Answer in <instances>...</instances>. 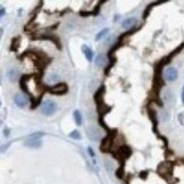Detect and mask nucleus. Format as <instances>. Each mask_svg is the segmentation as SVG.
Here are the masks:
<instances>
[{"mask_svg": "<svg viewBox=\"0 0 184 184\" xmlns=\"http://www.w3.org/2000/svg\"><path fill=\"white\" fill-rule=\"evenodd\" d=\"M87 135L92 141H99L101 138V131L97 126H89L87 127Z\"/></svg>", "mask_w": 184, "mask_h": 184, "instance_id": "obj_2", "label": "nucleus"}, {"mask_svg": "<svg viewBox=\"0 0 184 184\" xmlns=\"http://www.w3.org/2000/svg\"><path fill=\"white\" fill-rule=\"evenodd\" d=\"M42 144V141H41L40 138H27L25 142H24V146L25 147H29V148H32V149H38L41 147Z\"/></svg>", "mask_w": 184, "mask_h": 184, "instance_id": "obj_4", "label": "nucleus"}, {"mask_svg": "<svg viewBox=\"0 0 184 184\" xmlns=\"http://www.w3.org/2000/svg\"><path fill=\"white\" fill-rule=\"evenodd\" d=\"M4 15H5V9H4V8H1V15H0V16L2 17Z\"/></svg>", "mask_w": 184, "mask_h": 184, "instance_id": "obj_21", "label": "nucleus"}, {"mask_svg": "<svg viewBox=\"0 0 184 184\" xmlns=\"http://www.w3.org/2000/svg\"><path fill=\"white\" fill-rule=\"evenodd\" d=\"M57 105L55 101L52 100H46V101L42 102V106H41V112H43L47 116H50L54 112H56Z\"/></svg>", "mask_w": 184, "mask_h": 184, "instance_id": "obj_1", "label": "nucleus"}, {"mask_svg": "<svg viewBox=\"0 0 184 184\" xmlns=\"http://www.w3.org/2000/svg\"><path fill=\"white\" fill-rule=\"evenodd\" d=\"M9 132H10L9 128H5V130H4V134H5V136H9Z\"/></svg>", "mask_w": 184, "mask_h": 184, "instance_id": "obj_19", "label": "nucleus"}, {"mask_svg": "<svg viewBox=\"0 0 184 184\" xmlns=\"http://www.w3.org/2000/svg\"><path fill=\"white\" fill-rule=\"evenodd\" d=\"M105 63H106L105 56H103V55H98L97 58H96V65H97L98 67H102L105 65Z\"/></svg>", "mask_w": 184, "mask_h": 184, "instance_id": "obj_12", "label": "nucleus"}, {"mask_svg": "<svg viewBox=\"0 0 184 184\" xmlns=\"http://www.w3.org/2000/svg\"><path fill=\"white\" fill-rule=\"evenodd\" d=\"M108 31H109L108 29H103V30L100 31V32H99V33L97 34V36H96V40H100L102 36H105L106 34H107Z\"/></svg>", "mask_w": 184, "mask_h": 184, "instance_id": "obj_15", "label": "nucleus"}, {"mask_svg": "<svg viewBox=\"0 0 184 184\" xmlns=\"http://www.w3.org/2000/svg\"><path fill=\"white\" fill-rule=\"evenodd\" d=\"M20 76V72L16 68H10L9 71L7 72V77L9 78L10 82H15L17 81V78Z\"/></svg>", "mask_w": 184, "mask_h": 184, "instance_id": "obj_9", "label": "nucleus"}, {"mask_svg": "<svg viewBox=\"0 0 184 184\" xmlns=\"http://www.w3.org/2000/svg\"><path fill=\"white\" fill-rule=\"evenodd\" d=\"M69 138L74 139V140H80L81 139V134H80V132L78 131H73L72 133H69Z\"/></svg>", "mask_w": 184, "mask_h": 184, "instance_id": "obj_14", "label": "nucleus"}, {"mask_svg": "<svg viewBox=\"0 0 184 184\" xmlns=\"http://www.w3.org/2000/svg\"><path fill=\"white\" fill-rule=\"evenodd\" d=\"M74 119H75V123H76V125H82V122H83V119H82L81 112H78V110H75V112H74Z\"/></svg>", "mask_w": 184, "mask_h": 184, "instance_id": "obj_13", "label": "nucleus"}, {"mask_svg": "<svg viewBox=\"0 0 184 184\" xmlns=\"http://www.w3.org/2000/svg\"><path fill=\"white\" fill-rule=\"evenodd\" d=\"M164 76H165V78H166L167 81L173 82L177 78V71H176L174 67H168V68L165 71V73H164Z\"/></svg>", "mask_w": 184, "mask_h": 184, "instance_id": "obj_5", "label": "nucleus"}, {"mask_svg": "<svg viewBox=\"0 0 184 184\" xmlns=\"http://www.w3.org/2000/svg\"><path fill=\"white\" fill-rule=\"evenodd\" d=\"M103 93H105V87L102 85V87H100V89L96 92V96H94V100L97 102L99 110H101V107L103 106V97H102Z\"/></svg>", "mask_w": 184, "mask_h": 184, "instance_id": "obj_6", "label": "nucleus"}, {"mask_svg": "<svg viewBox=\"0 0 184 184\" xmlns=\"http://www.w3.org/2000/svg\"><path fill=\"white\" fill-rule=\"evenodd\" d=\"M58 78H59V76H58L57 74H50V75L48 76V81H49V82H56Z\"/></svg>", "mask_w": 184, "mask_h": 184, "instance_id": "obj_16", "label": "nucleus"}, {"mask_svg": "<svg viewBox=\"0 0 184 184\" xmlns=\"http://www.w3.org/2000/svg\"><path fill=\"white\" fill-rule=\"evenodd\" d=\"M179 121L184 125V115L182 114V112H181V114H179Z\"/></svg>", "mask_w": 184, "mask_h": 184, "instance_id": "obj_18", "label": "nucleus"}, {"mask_svg": "<svg viewBox=\"0 0 184 184\" xmlns=\"http://www.w3.org/2000/svg\"><path fill=\"white\" fill-rule=\"evenodd\" d=\"M14 101H15L16 106L20 108H24L25 106H27L29 103V98L26 97L25 94H22V93H17L14 98Z\"/></svg>", "mask_w": 184, "mask_h": 184, "instance_id": "obj_3", "label": "nucleus"}, {"mask_svg": "<svg viewBox=\"0 0 184 184\" xmlns=\"http://www.w3.org/2000/svg\"><path fill=\"white\" fill-rule=\"evenodd\" d=\"M136 23V18L135 17H130V18H127V20H125L124 22H123V29H130V27H132L134 24Z\"/></svg>", "mask_w": 184, "mask_h": 184, "instance_id": "obj_10", "label": "nucleus"}, {"mask_svg": "<svg viewBox=\"0 0 184 184\" xmlns=\"http://www.w3.org/2000/svg\"><path fill=\"white\" fill-rule=\"evenodd\" d=\"M160 118H161V121H164V122L167 121V119H168V114L166 112H163L160 114Z\"/></svg>", "mask_w": 184, "mask_h": 184, "instance_id": "obj_17", "label": "nucleus"}, {"mask_svg": "<svg viewBox=\"0 0 184 184\" xmlns=\"http://www.w3.org/2000/svg\"><path fill=\"white\" fill-rule=\"evenodd\" d=\"M49 91L54 94H65L67 92V84L65 83H60L58 85H55L49 89Z\"/></svg>", "mask_w": 184, "mask_h": 184, "instance_id": "obj_7", "label": "nucleus"}, {"mask_svg": "<svg viewBox=\"0 0 184 184\" xmlns=\"http://www.w3.org/2000/svg\"><path fill=\"white\" fill-rule=\"evenodd\" d=\"M183 92H184V89H183Z\"/></svg>", "mask_w": 184, "mask_h": 184, "instance_id": "obj_23", "label": "nucleus"}, {"mask_svg": "<svg viewBox=\"0 0 184 184\" xmlns=\"http://www.w3.org/2000/svg\"><path fill=\"white\" fill-rule=\"evenodd\" d=\"M87 151H89V153L91 155L92 157H94V152H93V150H92L91 147H89V148H87Z\"/></svg>", "mask_w": 184, "mask_h": 184, "instance_id": "obj_20", "label": "nucleus"}, {"mask_svg": "<svg viewBox=\"0 0 184 184\" xmlns=\"http://www.w3.org/2000/svg\"><path fill=\"white\" fill-rule=\"evenodd\" d=\"M163 97L164 100L167 102L168 105H173L174 101H175V96H174L173 91H170V90H165L163 93Z\"/></svg>", "mask_w": 184, "mask_h": 184, "instance_id": "obj_8", "label": "nucleus"}, {"mask_svg": "<svg viewBox=\"0 0 184 184\" xmlns=\"http://www.w3.org/2000/svg\"><path fill=\"white\" fill-rule=\"evenodd\" d=\"M182 101H183V103H184V92L182 93Z\"/></svg>", "mask_w": 184, "mask_h": 184, "instance_id": "obj_22", "label": "nucleus"}, {"mask_svg": "<svg viewBox=\"0 0 184 184\" xmlns=\"http://www.w3.org/2000/svg\"><path fill=\"white\" fill-rule=\"evenodd\" d=\"M82 50H83V52H84V55H85V57H87V60L91 61L92 58H93V52H92L91 49L84 44V46H82Z\"/></svg>", "mask_w": 184, "mask_h": 184, "instance_id": "obj_11", "label": "nucleus"}]
</instances>
